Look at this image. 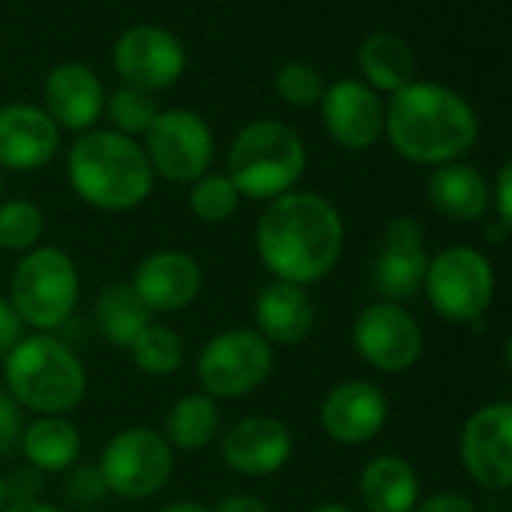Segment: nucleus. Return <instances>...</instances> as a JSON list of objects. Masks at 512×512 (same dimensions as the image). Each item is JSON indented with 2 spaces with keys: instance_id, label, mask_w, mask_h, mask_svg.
<instances>
[{
  "instance_id": "obj_1",
  "label": "nucleus",
  "mask_w": 512,
  "mask_h": 512,
  "mask_svg": "<svg viewBox=\"0 0 512 512\" xmlns=\"http://www.w3.org/2000/svg\"><path fill=\"white\" fill-rule=\"evenodd\" d=\"M344 217L323 193L290 190L256 217L253 247L272 281L299 287L329 278L344 256Z\"/></svg>"
},
{
  "instance_id": "obj_2",
  "label": "nucleus",
  "mask_w": 512,
  "mask_h": 512,
  "mask_svg": "<svg viewBox=\"0 0 512 512\" xmlns=\"http://www.w3.org/2000/svg\"><path fill=\"white\" fill-rule=\"evenodd\" d=\"M389 145L410 163L446 166L461 160L479 139L470 103L437 82H410L386 106Z\"/></svg>"
},
{
  "instance_id": "obj_3",
  "label": "nucleus",
  "mask_w": 512,
  "mask_h": 512,
  "mask_svg": "<svg viewBox=\"0 0 512 512\" xmlns=\"http://www.w3.org/2000/svg\"><path fill=\"white\" fill-rule=\"evenodd\" d=\"M154 169L145 148L115 130L79 133L67 151V181L73 193L109 214L139 208L154 190Z\"/></svg>"
},
{
  "instance_id": "obj_4",
  "label": "nucleus",
  "mask_w": 512,
  "mask_h": 512,
  "mask_svg": "<svg viewBox=\"0 0 512 512\" xmlns=\"http://www.w3.org/2000/svg\"><path fill=\"white\" fill-rule=\"evenodd\" d=\"M4 389L34 416H67L88 395V368L67 341L34 332L4 359Z\"/></svg>"
},
{
  "instance_id": "obj_5",
  "label": "nucleus",
  "mask_w": 512,
  "mask_h": 512,
  "mask_svg": "<svg viewBox=\"0 0 512 512\" xmlns=\"http://www.w3.org/2000/svg\"><path fill=\"white\" fill-rule=\"evenodd\" d=\"M308 151L302 136L284 121H253L235 133L226 151V175L241 199L272 202L302 181Z\"/></svg>"
},
{
  "instance_id": "obj_6",
  "label": "nucleus",
  "mask_w": 512,
  "mask_h": 512,
  "mask_svg": "<svg viewBox=\"0 0 512 512\" xmlns=\"http://www.w3.org/2000/svg\"><path fill=\"white\" fill-rule=\"evenodd\" d=\"M79 293L82 278L73 256L58 244H40L22 253V260L16 263L7 302L25 329L52 335L76 314Z\"/></svg>"
},
{
  "instance_id": "obj_7",
  "label": "nucleus",
  "mask_w": 512,
  "mask_h": 512,
  "mask_svg": "<svg viewBox=\"0 0 512 512\" xmlns=\"http://www.w3.org/2000/svg\"><path fill=\"white\" fill-rule=\"evenodd\" d=\"M275 371V347L253 326L211 335L196 356L199 392L214 401H238L260 389Z\"/></svg>"
},
{
  "instance_id": "obj_8",
  "label": "nucleus",
  "mask_w": 512,
  "mask_h": 512,
  "mask_svg": "<svg viewBox=\"0 0 512 512\" xmlns=\"http://www.w3.org/2000/svg\"><path fill=\"white\" fill-rule=\"evenodd\" d=\"M112 497L148 500L160 494L175 473V449L148 425H130L109 437L97 461Z\"/></svg>"
},
{
  "instance_id": "obj_9",
  "label": "nucleus",
  "mask_w": 512,
  "mask_h": 512,
  "mask_svg": "<svg viewBox=\"0 0 512 512\" xmlns=\"http://www.w3.org/2000/svg\"><path fill=\"white\" fill-rule=\"evenodd\" d=\"M422 290L443 320L473 323L494 299V269L473 247H446L428 260Z\"/></svg>"
},
{
  "instance_id": "obj_10",
  "label": "nucleus",
  "mask_w": 512,
  "mask_h": 512,
  "mask_svg": "<svg viewBox=\"0 0 512 512\" xmlns=\"http://www.w3.org/2000/svg\"><path fill=\"white\" fill-rule=\"evenodd\" d=\"M145 154L157 178L190 187L211 172L214 133L193 109H166L145 133Z\"/></svg>"
},
{
  "instance_id": "obj_11",
  "label": "nucleus",
  "mask_w": 512,
  "mask_h": 512,
  "mask_svg": "<svg viewBox=\"0 0 512 512\" xmlns=\"http://www.w3.org/2000/svg\"><path fill=\"white\" fill-rule=\"evenodd\" d=\"M353 347L362 362L383 374L410 371L425 347L422 326L410 311L395 302H371L353 320Z\"/></svg>"
},
{
  "instance_id": "obj_12",
  "label": "nucleus",
  "mask_w": 512,
  "mask_h": 512,
  "mask_svg": "<svg viewBox=\"0 0 512 512\" xmlns=\"http://www.w3.org/2000/svg\"><path fill=\"white\" fill-rule=\"evenodd\" d=\"M428 272V250H425V229L416 217H392L380 235V244L371 256V287L380 302H407L413 299Z\"/></svg>"
},
{
  "instance_id": "obj_13",
  "label": "nucleus",
  "mask_w": 512,
  "mask_h": 512,
  "mask_svg": "<svg viewBox=\"0 0 512 512\" xmlns=\"http://www.w3.org/2000/svg\"><path fill=\"white\" fill-rule=\"evenodd\" d=\"M112 67L127 88L157 94L181 79L187 52L172 31L157 25H136L118 37L112 49Z\"/></svg>"
},
{
  "instance_id": "obj_14",
  "label": "nucleus",
  "mask_w": 512,
  "mask_h": 512,
  "mask_svg": "<svg viewBox=\"0 0 512 512\" xmlns=\"http://www.w3.org/2000/svg\"><path fill=\"white\" fill-rule=\"evenodd\" d=\"M296 452L293 431L284 419L253 413L235 419L220 434V458L223 464L250 479H266L281 473Z\"/></svg>"
},
{
  "instance_id": "obj_15",
  "label": "nucleus",
  "mask_w": 512,
  "mask_h": 512,
  "mask_svg": "<svg viewBox=\"0 0 512 512\" xmlns=\"http://www.w3.org/2000/svg\"><path fill=\"white\" fill-rule=\"evenodd\" d=\"M202 263L178 247H157L145 253L130 275V287L154 314H178L202 293Z\"/></svg>"
},
{
  "instance_id": "obj_16",
  "label": "nucleus",
  "mask_w": 512,
  "mask_h": 512,
  "mask_svg": "<svg viewBox=\"0 0 512 512\" xmlns=\"http://www.w3.org/2000/svg\"><path fill=\"white\" fill-rule=\"evenodd\" d=\"M461 461L482 488H512V404L479 407L461 431Z\"/></svg>"
},
{
  "instance_id": "obj_17",
  "label": "nucleus",
  "mask_w": 512,
  "mask_h": 512,
  "mask_svg": "<svg viewBox=\"0 0 512 512\" xmlns=\"http://www.w3.org/2000/svg\"><path fill=\"white\" fill-rule=\"evenodd\" d=\"M320 115L329 139L347 151H368L386 130V106L374 88L359 79H338L326 85Z\"/></svg>"
},
{
  "instance_id": "obj_18",
  "label": "nucleus",
  "mask_w": 512,
  "mask_h": 512,
  "mask_svg": "<svg viewBox=\"0 0 512 512\" xmlns=\"http://www.w3.org/2000/svg\"><path fill=\"white\" fill-rule=\"evenodd\" d=\"M389 419V401L371 380L335 383L320 404V425L329 440L341 446L371 443Z\"/></svg>"
},
{
  "instance_id": "obj_19",
  "label": "nucleus",
  "mask_w": 512,
  "mask_h": 512,
  "mask_svg": "<svg viewBox=\"0 0 512 512\" xmlns=\"http://www.w3.org/2000/svg\"><path fill=\"white\" fill-rule=\"evenodd\" d=\"M61 127L43 106H0V172H37L55 160Z\"/></svg>"
},
{
  "instance_id": "obj_20",
  "label": "nucleus",
  "mask_w": 512,
  "mask_h": 512,
  "mask_svg": "<svg viewBox=\"0 0 512 512\" xmlns=\"http://www.w3.org/2000/svg\"><path fill=\"white\" fill-rule=\"evenodd\" d=\"M43 109L61 130L88 133L106 115V88L88 64L64 61L46 76Z\"/></svg>"
},
{
  "instance_id": "obj_21",
  "label": "nucleus",
  "mask_w": 512,
  "mask_h": 512,
  "mask_svg": "<svg viewBox=\"0 0 512 512\" xmlns=\"http://www.w3.org/2000/svg\"><path fill=\"white\" fill-rule=\"evenodd\" d=\"M317 326V305L308 287L269 281L253 299V329L272 347H299Z\"/></svg>"
},
{
  "instance_id": "obj_22",
  "label": "nucleus",
  "mask_w": 512,
  "mask_h": 512,
  "mask_svg": "<svg viewBox=\"0 0 512 512\" xmlns=\"http://www.w3.org/2000/svg\"><path fill=\"white\" fill-rule=\"evenodd\" d=\"M428 202L452 223H473L488 211L491 190L479 169L467 163H446L428 178Z\"/></svg>"
},
{
  "instance_id": "obj_23",
  "label": "nucleus",
  "mask_w": 512,
  "mask_h": 512,
  "mask_svg": "<svg viewBox=\"0 0 512 512\" xmlns=\"http://www.w3.org/2000/svg\"><path fill=\"white\" fill-rule=\"evenodd\" d=\"M19 452L37 473H67L82 458V431L70 416H34L25 422Z\"/></svg>"
},
{
  "instance_id": "obj_24",
  "label": "nucleus",
  "mask_w": 512,
  "mask_h": 512,
  "mask_svg": "<svg viewBox=\"0 0 512 512\" xmlns=\"http://www.w3.org/2000/svg\"><path fill=\"white\" fill-rule=\"evenodd\" d=\"M359 497L368 512H413L419 506V473L401 455H377L359 476Z\"/></svg>"
},
{
  "instance_id": "obj_25",
  "label": "nucleus",
  "mask_w": 512,
  "mask_h": 512,
  "mask_svg": "<svg viewBox=\"0 0 512 512\" xmlns=\"http://www.w3.org/2000/svg\"><path fill=\"white\" fill-rule=\"evenodd\" d=\"M359 70L365 85L377 94H398L410 82H416V55L398 34L377 31L359 46Z\"/></svg>"
},
{
  "instance_id": "obj_26",
  "label": "nucleus",
  "mask_w": 512,
  "mask_h": 512,
  "mask_svg": "<svg viewBox=\"0 0 512 512\" xmlns=\"http://www.w3.org/2000/svg\"><path fill=\"white\" fill-rule=\"evenodd\" d=\"M94 323L103 341L115 350H127L136 335L151 323V311L142 305L130 281H112L94 302Z\"/></svg>"
},
{
  "instance_id": "obj_27",
  "label": "nucleus",
  "mask_w": 512,
  "mask_h": 512,
  "mask_svg": "<svg viewBox=\"0 0 512 512\" xmlns=\"http://www.w3.org/2000/svg\"><path fill=\"white\" fill-rule=\"evenodd\" d=\"M172 449L181 452H202L211 446L220 434V407L211 395L205 392H187L181 395L163 419L160 431Z\"/></svg>"
},
{
  "instance_id": "obj_28",
  "label": "nucleus",
  "mask_w": 512,
  "mask_h": 512,
  "mask_svg": "<svg viewBox=\"0 0 512 512\" xmlns=\"http://www.w3.org/2000/svg\"><path fill=\"white\" fill-rule=\"evenodd\" d=\"M133 365L139 374L145 377H169L175 374L181 365H184V356H187V347H184V338L181 332H175L172 326L166 323H148L136 341L127 347Z\"/></svg>"
},
{
  "instance_id": "obj_29",
  "label": "nucleus",
  "mask_w": 512,
  "mask_h": 512,
  "mask_svg": "<svg viewBox=\"0 0 512 512\" xmlns=\"http://www.w3.org/2000/svg\"><path fill=\"white\" fill-rule=\"evenodd\" d=\"M46 214L31 199H0V253H28L43 244Z\"/></svg>"
},
{
  "instance_id": "obj_30",
  "label": "nucleus",
  "mask_w": 512,
  "mask_h": 512,
  "mask_svg": "<svg viewBox=\"0 0 512 512\" xmlns=\"http://www.w3.org/2000/svg\"><path fill=\"white\" fill-rule=\"evenodd\" d=\"M187 208L205 226H220L232 220L241 208V193L226 172H208L187 187Z\"/></svg>"
},
{
  "instance_id": "obj_31",
  "label": "nucleus",
  "mask_w": 512,
  "mask_h": 512,
  "mask_svg": "<svg viewBox=\"0 0 512 512\" xmlns=\"http://www.w3.org/2000/svg\"><path fill=\"white\" fill-rule=\"evenodd\" d=\"M106 115H109L115 133L136 139V136H145L151 130V124L157 121L160 109H157L151 94H145L139 88L121 85L118 91H112L106 97Z\"/></svg>"
},
{
  "instance_id": "obj_32",
  "label": "nucleus",
  "mask_w": 512,
  "mask_h": 512,
  "mask_svg": "<svg viewBox=\"0 0 512 512\" xmlns=\"http://www.w3.org/2000/svg\"><path fill=\"white\" fill-rule=\"evenodd\" d=\"M275 94L293 109H311L320 106L326 94V82L317 67L305 61H290L275 73Z\"/></svg>"
},
{
  "instance_id": "obj_33",
  "label": "nucleus",
  "mask_w": 512,
  "mask_h": 512,
  "mask_svg": "<svg viewBox=\"0 0 512 512\" xmlns=\"http://www.w3.org/2000/svg\"><path fill=\"white\" fill-rule=\"evenodd\" d=\"M64 497L70 506L91 512V509L103 506L112 494H109L97 464H76L64 473Z\"/></svg>"
},
{
  "instance_id": "obj_34",
  "label": "nucleus",
  "mask_w": 512,
  "mask_h": 512,
  "mask_svg": "<svg viewBox=\"0 0 512 512\" xmlns=\"http://www.w3.org/2000/svg\"><path fill=\"white\" fill-rule=\"evenodd\" d=\"M22 431H25V410L4 389V383H0V458H7L19 449Z\"/></svg>"
},
{
  "instance_id": "obj_35",
  "label": "nucleus",
  "mask_w": 512,
  "mask_h": 512,
  "mask_svg": "<svg viewBox=\"0 0 512 512\" xmlns=\"http://www.w3.org/2000/svg\"><path fill=\"white\" fill-rule=\"evenodd\" d=\"M22 338H25V323L19 320V314L7 299H0V362L16 350Z\"/></svg>"
},
{
  "instance_id": "obj_36",
  "label": "nucleus",
  "mask_w": 512,
  "mask_h": 512,
  "mask_svg": "<svg viewBox=\"0 0 512 512\" xmlns=\"http://www.w3.org/2000/svg\"><path fill=\"white\" fill-rule=\"evenodd\" d=\"M413 512H476V506L464 494L440 491V494H431V497L419 500V506Z\"/></svg>"
},
{
  "instance_id": "obj_37",
  "label": "nucleus",
  "mask_w": 512,
  "mask_h": 512,
  "mask_svg": "<svg viewBox=\"0 0 512 512\" xmlns=\"http://www.w3.org/2000/svg\"><path fill=\"white\" fill-rule=\"evenodd\" d=\"M494 205H497V217H500L503 229L512 232V160H509V163L500 169V175H497Z\"/></svg>"
},
{
  "instance_id": "obj_38",
  "label": "nucleus",
  "mask_w": 512,
  "mask_h": 512,
  "mask_svg": "<svg viewBox=\"0 0 512 512\" xmlns=\"http://www.w3.org/2000/svg\"><path fill=\"white\" fill-rule=\"evenodd\" d=\"M40 476L37 470H19L7 479V500H40Z\"/></svg>"
},
{
  "instance_id": "obj_39",
  "label": "nucleus",
  "mask_w": 512,
  "mask_h": 512,
  "mask_svg": "<svg viewBox=\"0 0 512 512\" xmlns=\"http://www.w3.org/2000/svg\"><path fill=\"white\" fill-rule=\"evenodd\" d=\"M211 512H272L269 503L263 497H256V494H244V491H235V494H223Z\"/></svg>"
},
{
  "instance_id": "obj_40",
  "label": "nucleus",
  "mask_w": 512,
  "mask_h": 512,
  "mask_svg": "<svg viewBox=\"0 0 512 512\" xmlns=\"http://www.w3.org/2000/svg\"><path fill=\"white\" fill-rule=\"evenodd\" d=\"M0 512H64V509L49 500H7V506Z\"/></svg>"
},
{
  "instance_id": "obj_41",
  "label": "nucleus",
  "mask_w": 512,
  "mask_h": 512,
  "mask_svg": "<svg viewBox=\"0 0 512 512\" xmlns=\"http://www.w3.org/2000/svg\"><path fill=\"white\" fill-rule=\"evenodd\" d=\"M157 512H211V506H205L199 500H172V503H166Z\"/></svg>"
},
{
  "instance_id": "obj_42",
  "label": "nucleus",
  "mask_w": 512,
  "mask_h": 512,
  "mask_svg": "<svg viewBox=\"0 0 512 512\" xmlns=\"http://www.w3.org/2000/svg\"><path fill=\"white\" fill-rule=\"evenodd\" d=\"M308 512H356L353 506H347V503H335V500H329V503H317L314 509H308Z\"/></svg>"
},
{
  "instance_id": "obj_43",
  "label": "nucleus",
  "mask_w": 512,
  "mask_h": 512,
  "mask_svg": "<svg viewBox=\"0 0 512 512\" xmlns=\"http://www.w3.org/2000/svg\"><path fill=\"white\" fill-rule=\"evenodd\" d=\"M4 506H7V479L0 476V509H4Z\"/></svg>"
},
{
  "instance_id": "obj_44",
  "label": "nucleus",
  "mask_w": 512,
  "mask_h": 512,
  "mask_svg": "<svg viewBox=\"0 0 512 512\" xmlns=\"http://www.w3.org/2000/svg\"><path fill=\"white\" fill-rule=\"evenodd\" d=\"M503 353H506V365H509V371H512V335L506 338V350H503Z\"/></svg>"
},
{
  "instance_id": "obj_45",
  "label": "nucleus",
  "mask_w": 512,
  "mask_h": 512,
  "mask_svg": "<svg viewBox=\"0 0 512 512\" xmlns=\"http://www.w3.org/2000/svg\"><path fill=\"white\" fill-rule=\"evenodd\" d=\"M0 199H4V172H0Z\"/></svg>"
}]
</instances>
